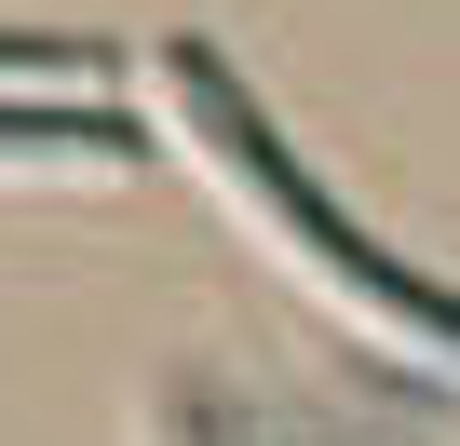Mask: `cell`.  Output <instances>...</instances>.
I'll return each mask as SVG.
<instances>
[{
	"label": "cell",
	"mask_w": 460,
	"mask_h": 446,
	"mask_svg": "<svg viewBox=\"0 0 460 446\" xmlns=\"http://www.w3.org/2000/svg\"><path fill=\"white\" fill-rule=\"evenodd\" d=\"M0 68H28V82H68V68H95V41H28V28H0Z\"/></svg>",
	"instance_id": "3"
},
{
	"label": "cell",
	"mask_w": 460,
	"mask_h": 446,
	"mask_svg": "<svg viewBox=\"0 0 460 446\" xmlns=\"http://www.w3.org/2000/svg\"><path fill=\"white\" fill-rule=\"evenodd\" d=\"M163 82H176V109H190V136H203V149H217L230 176H244V189H258V203L285 216V244H298V258H325V271H339V284H352L366 311H393L406 338H433V352H460V284H433V271H406V258H379V244L352 231V216H339V203H325V189L298 176V149H285V136L258 122V95L230 82V55H217V41H163Z\"/></svg>",
	"instance_id": "1"
},
{
	"label": "cell",
	"mask_w": 460,
	"mask_h": 446,
	"mask_svg": "<svg viewBox=\"0 0 460 446\" xmlns=\"http://www.w3.org/2000/svg\"><path fill=\"white\" fill-rule=\"evenodd\" d=\"M0 149H55V162H136V122L95 95H0Z\"/></svg>",
	"instance_id": "2"
}]
</instances>
